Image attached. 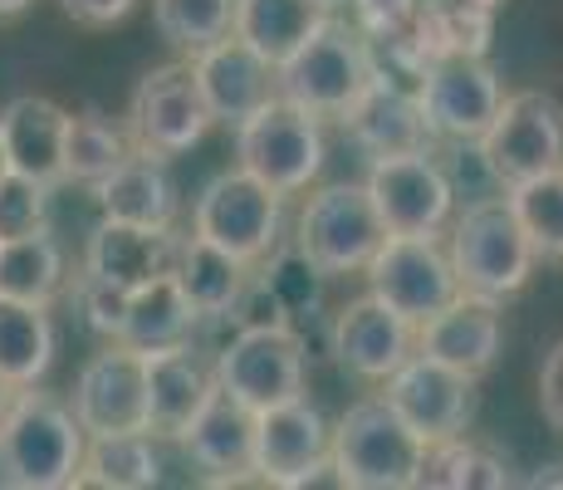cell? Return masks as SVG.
I'll return each instance as SVG.
<instances>
[{
  "instance_id": "1",
  "label": "cell",
  "mask_w": 563,
  "mask_h": 490,
  "mask_svg": "<svg viewBox=\"0 0 563 490\" xmlns=\"http://www.w3.org/2000/svg\"><path fill=\"white\" fill-rule=\"evenodd\" d=\"M89 432L79 427L74 407L40 383L15 388L5 422H0V481L20 490H64L79 486Z\"/></svg>"
},
{
  "instance_id": "2",
  "label": "cell",
  "mask_w": 563,
  "mask_h": 490,
  "mask_svg": "<svg viewBox=\"0 0 563 490\" xmlns=\"http://www.w3.org/2000/svg\"><path fill=\"white\" fill-rule=\"evenodd\" d=\"M451 265H456L461 294H481V300H515L529 285L539 255L529 236L519 231L515 211L505 196H475L465 211L451 221Z\"/></svg>"
},
{
  "instance_id": "3",
  "label": "cell",
  "mask_w": 563,
  "mask_h": 490,
  "mask_svg": "<svg viewBox=\"0 0 563 490\" xmlns=\"http://www.w3.org/2000/svg\"><path fill=\"white\" fill-rule=\"evenodd\" d=\"M275 79L289 104L309 108L313 118H339L343 123L349 108L373 89L377 64H373V50H367L363 30L329 15L319 25V35H309L305 45L279 64Z\"/></svg>"
},
{
  "instance_id": "4",
  "label": "cell",
  "mask_w": 563,
  "mask_h": 490,
  "mask_svg": "<svg viewBox=\"0 0 563 490\" xmlns=\"http://www.w3.org/2000/svg\"><path fill=\"white\" fill-rule=\"evenodd\" d=\"M427 442L387 407V398H358L329 432V456L349 490H407L417 486Z\"/></svg>"
},
{
  "instance_id": "5",
  "label": "cell",
  "mask_w": 563,
  "mask_h": 490,
  "mask_svg": "<svg viewBox=\"0 0 563 490\" xmlns=\"http://www.w3.org/2000/svg\"><path fill=\"white\" fill-rule=\"evenodd\" d=\"M279 231H285V196L265 187L245 167L216 172L201 187L197 206H191V236L231 250L245 265H260L265 255H275Z\"/></svg>"
},
{
  "instance_id": "6",
  "label": "cell",
  "mask_w": 563,
  "mask_h": 490,
  "mask_svg": "<svg viewBox=\"0 0 563 490\" xmlns=\"http://www.w3.org/2000/svg\"><path fill=\"white\" fill-rule=\"evenodd\" d=\"M235 167L255 172L279 196L305 192L323 167V128L309 108L275 94L235 123Z\"/></svg>"
},
{
  "instance_id": "7",
  "label": "cell",
  "mask_w": 563,
  "mask_h": 490,
  "mask_svg": "<svg viewBox=\"0 0 563 490\" xmlns=\"http://www.w3.org/2000/svg\"><path fill=\"white\" fill-rule=\"evenodd\" d=\"M383 216L363 182H333L299 206L295 250L323 275H363L373 250L383 246Z\"/></svg>"
},
{
  "instance_id": "8",
  "label": "cell",
  "mask_w": 563,
  "mask_h": 490,
  "mask_svg": "<svg viewBox=\"0 0 563 490\" xmlns=\"http://www.w3.org/2000/svg\"><path fill=\"white\" fill-rule=\"evenodd\" d=\"M211 373L251 412L305 398V339L289 324H241L216 353Z\"/></svg>"
},
{
  "instance_id": "9",
  "label": "cell",
  "mask_w": 563,
  "mask_h": 490,
  "mask_svg": "<svg viewBox=\"0 0 563 490\" xmlns=\"http://www.w3.org/2000/svg\"><path fill=\"white\" fill-rule=\"evenodd\" d=\"M367 290L383 304H393L407 324H427L461 294L451 250L441 236H383L373 260L363 265Z\"/></svg>"
},
{
  "instance_id": "10",
  "label": "cell",
  "mask_w": 563,
  "mask_h": 490,
  "mask_svg": "<svg viewBox=\"0 0 563 490\" xmlns=\"http://www.w3.org/2000/svg\"><path fill=\"white\" fill-rule=\"evenodd\" d=\"M211 108L201 98V84L191 74V59L157 64L137 79L133 98H128V138L133 148H147L157 157H177L191 152L211 133Z\"/></svg>"
},
{
  "instance_id": "11",
  "label": "cell",
  "mask_w": 563,
  "mask_h": 490,
  "mask_svg": "<svg viewBox=\"0 0 563 490\" xmlns=\"http://www.w3.org/2000/svg\"><path fill=\"white\" fill-rule=\"evenodd\" d=\"M481 162L500 187L563 167V108L544 89L505 94L495 123L481 133Z\"/></svg>"
},
{
  "instance_id": "12",
  "label": "cell",
  "mask_w": 563,
  "mask_h": 490,
  "mask_svg": "<svg viewBox=\"0 0 563 490\" xmlns=\"http://www.w3.org/2000/svg\"><path fill=\"white\" fill-rule=\"evenodd\" d=\"M363 187L373 196L387 236H441L456 211V187L431 152L373 157Z\"/></svg>"
},
{
  "instance_id": "13",
  "label": "cell",
  "mask_w": 563,
  "mask_h": 490,
  "mask_svg": "<svg viewBox=\"0 0 563 490\" xmlns=\"http://www.w3.org/2000/svg\"><path fill=\"white\" fill-rule=\"evenodd\" d=\"M417 104L427 113L431 138H451V143H481V133L495 123L505 104L500 74L481 59V54H437L421 69Z\"/></svg>"
},
{
  "instance_id": "14",
  "label": "cell",
  "mask_w": 563,
  "mask_h": 490,
  "mask_svg": "<svg viewBox=\"0 0 563 490\" xmlns=\"http://www.w3.org/2000/svg\"><path fill=\"white\" fill-rule=\"evenodd\" d=\"M383 398L427 446L465 437L475 422V402H481L475 398V378H465L427 353H407L383 378Z\"/></svg>"
},
{
  "instance_id": "15",
  "label": "cell",
  "mask_w": 563,
  "mask_h": 490,
  "mask_svg": "<svg viewBox=\"0 0 563 490\" xmlns=\"http://www.w3.org/2000/svg\"><path fill=\"white\" fill-rule=\"evenodd\" d=\"M74 417L89 437H113V432H147V373L143 353L128 344H113L93 353L74 378L69 398Z\"/></svg>"
},
{
  "instance_id": "16",
  "label": "cell",
  "mask_w": 563,
  "mask_h": 490,
  "mask_svg": "<svg viewBox=\"0 0 563 490\" xmlns=\"http://www.w3.org/2000/svg\"><path fill=\"white\" fill-rule=\"evenodd\" d=\"M333 358L363 383H383L397 363L417 348V324H407L393 304H383L373 290L349 300L333 314Z\"/></svg>"
},
{
  "instance_id": "17",
  "label": "cell",
  "mask_w": 563,
  "mask_h": 490,
  "mask_svg": "<svg viewBox=\"0 0 563 490\" xmlns=\"http://www.w3.org/2000/svg\"><path fill=\"white\" fill-rule=\"evenodd\" d=\"M191 74H197L211 118L216 123H231V128L279 94L275 64H269L265 54H255L245 40H235V35H221L216 45L191 54Z\"/></svg>"
},
{
  "instance_id": "18",
  "label": "cell",
  "mask_w": 563,
  "mask_h": 490,
  "mask_svg": "<svg viewBox=\"0 0 563 490\" xmlns=\"http://www.w3.org/2000/svg\"><path fill=\"white\" fill-rule=\"evenodd\" d=\"M177 250L181 241L172 226H133L103 216L84 241V275L103 280L113 290H137L157 275H172Z\"/></svg>"
},
{
  "instance_id": "19",
  "label": "cell",
  "mask_w": 563,
  "mask_h": 490,
  "mask_svg": "<svg viewBox=\"0 0 563 490\" xmlns=\"http://www.w3.org/2000/svg\"><path fill=\"white\" fill-rule=\"evenodd\" d=\"M500 339H505L500 304L481 300V294H456L441 314H431L427 324H417V353L456 368V373L475 378V383L495 368Z\"/></svg>"
},
{
  "instance_id": "20",
  "label": "cell",
  "mask_w": 563,
  "mask_h": 490,
  "mask_svg": "<svg viewBox=\"0 0 563 490\" xmlns=\"http://www.w3.org/2000/svg\"><path fill=\"white\" fill-rule=\"evenodd\" d=\"M329 422L309 398H289L275 407L255 412V451H251V476L269 486H289L305 466L329 456Z\"/></svg>"
},
{
  "instance_id": "21",
  "label": "cell",
  "mask_w": 563,
  "mask_h": 490,
  "mask_svg": "<svg viewBox=\"0 0 563 490\" xmlns=\"http://www.w3.org/2000/svg\"><path fill=\"white\" fill-rule=\"evenodd\" d=\"M64 128H69V108H59L45 94H20L0 108V148H5V167L30 182L59 187L64 182Z\"/></svg>"
},
{
  "instance_id": "22",
  "label": "cell",
  "mask_w": 563,
  "mask_h": 490,
  "mask_svg": "<svg viewBox=\"0 0 563 490\" xmlns=\"http://www.w3.org/2000/svg\"><path fill=\"white\" fill-rule=\"evenodd\" d=\"M143 373H147V432L157 442H181V432L191 427L201 402L211 398L216 373L187 344L143 353Z\"/></svg>"
},
{
  "instance_id": "23",
  "label": "cell",
  "mask_w": 563,
  "mask_h": 490,
  "mask_svg": "<svg viewBox=\"0 0 563 490\" xmlns=\"http://www.w3.org/2000/svg\"><path fill=\"white\" fill-rule=\"evenodd\" d=\"M181 451L211 471L216 481H241L251 476V451H255V412L241 398H231L221 383L201 402L191 427L181 432Z\"/></svg>"
},
{
  "instance_id": "24",
  "label": "cell",
  "mask_w": 563,
  "mask_h": 490,
  "mask_svg": "<svg viewBox=\"0 0 563 490\" xmlns=\"http://www.w3.org/2000/svg\"><path fill=\"white\" fill-rule=\"evenodd\" d=\"M99 211L113 221H133V226H172L177 221V182L167 172V157L147 148H133L113 172L93 187Z\"/></svg>"
},
{
  "instance_id": "25",
  "label": "cell",
  "mask_w": 563,
  "mask_h": 490,
  "mask_svg": "<svg viewBox=\"0 0 563 490\" xmlns=\"http://www.w3.org/2000/svg\"><path fill=\"white\" fill-rule=\"evenodd\" d=\"M343 128H353V138L373 152V157H393V152H431V128H427V113H421L417 94L397 89L387 84L383 74L373 79L358 104L349 108Z\"/></svg>"
},
{
  "instance_id": "26",
  "label": "cell",
  "mask_w": 563,
  "mask_h": 490,
  "mask_svg": "<svg viewBox=\"0 0 563 490\" xmlns=\"http://www.w3.org/2000/svg\"><path fill=\"white\" fill-rule=\"evenodd\" d=\"M191 329H197V309H191V300L181 294L177 275H157V280H147V285L128 290L113 344H128V348H137V353H157V348L187 344Z\"/></svg>"
},
{
  "instance_id": "27",
  "label": "cell",
  "mask_w": 563,
  "mask_h": 490,
  "mask_svg": "<svg viewBox=\"0 0 563 490\" xmlns=\"http://www.w3.org/2000/svg\"><path fill=\"white\" fill-rule=\"evenodd\" d=\"M323 20H329L323 0H235L231 35L245 40L255 54H265L279 69L309 35H319Z\"/></svg>"
},
{
  "instance_id": "28",
  "label": "cell",
  "mask_w": 563,
  "mask_h": 490,
  "mask_svg": "<svg viewBox=\"0 0 563 490\" xmlns=\"http://www.w3.org/2000/svg\"><path fill=\"white\" fill-rule=\"evenodd\" d=\"M251 270L255 265L235 260L231 250H221V246L201 241V236H191V241H181L172 275H177L181 294L191 300L197 319H225V314L235 309V300H241V290L251 285Z\"/></svg>"
},
{
  "instance_id": "29",
  "label": "cell",
  "mask_w": 563,
  "mask_h": 490,
  "mask_svg": "<svg viewBox=\"0 0 563 490\" xmlns=\"http://www.w3.org/2000/svg\"><path fill=\"white\" fill-rule=\"evenodd\" d=\"M54 353H59V334H54L45 304H25L0 294V378H10L15 388L45 383Z\"/></svg>"
},
{
  "instance_id": "30",
  "label": "cell",
  "mask_w": 563,
  "mask_h": 490,
  "mask_svg": "<svg viewBox=\"0 0 563 490\" xmlns=\"http://www.w3.org/2000/svg\"><path fill=\"white\" fill-rule=\"evenodd\" d=\"M69 265H64V246L49 236V226L30 236H10L0 241V294L25 304H49L64 294Z\"/></svg>"
},
{
  "instance_id": "31",
  "label": "cell",
  "mask_w": 563,
  "mask_h": 490,
  "mask_svg": "<svg viewBox=\"0 0 563 490\" xmlns=\"http://www.w3.org/2000/svg\"><path fill=\"white\" fill-rule=\"evenodd\" d=\"M162 481V456L153 432H113V437H89L79 466V486L103 490H143Z\"/></svg>"
},
{
  "instance_id": "32",
  "label": "cell",
  "mask_w": 563,
  "mask_h": 490,
  "mask_svg": "<svg viewBox=\"0 0 563 490\" xmlns=\"http://www.w3.org/2000/svg\"><path fill=\"white\" fill-rule=\"evenodd\" d=\"M519 231L529 236L539 260L563 265V167H549L539 177H525L515 187H505Z\"/></svg>"
},
{
  "instance_id": "33",
  "label": "cell",
  "mask_w": 563,
  "mask_h": 490,
  "mask_svg": "<svg viewBox=\"0 0 563 490\" xmlns=\"http://www.w3.org/2000/svg\"><path fill=\"white\" fill-rule=\"evenodd\" d=\"M128 152H133V138L108 123L103 113H69V128H64V182L99 187Z\"/></svg>"
},
{
  "instance_id": "34",
  "label": "cell",
  "mask_w": 563,
  "mask_h": 490,
  "mask_svg": "<svg viewBox=\"0 0 563 490\" xmlns=\"http://www.w3.org/2000/svg\"><path fill=\"white\" fill-rule=\"evenodd\" d=\"M417 486H510V466L500 451L471 442V437H451V442H431L421 451V471Z\"/></svg>"
},
{
  "instance_id": "35",
  "label": "cell",
  "mask_w": 563,
  "mask_h": 490,
  "mask_svg": "<svg viewBox=\"0 0 563 490\" xmlns=\"http://www.w3.org/2000/svg\"><path fill=\"white\" fill-rule=\"evenodd\" d=\"M235 0H153V25L177 54H197L231 35Z\"/></svg>"
},
{
  "instance_id": "36",
  "label": "cell",
  "mask_w": 563,
  "mask_h": 490,
  "mask_svg": "<svg viewBox=\"0 0 563 490\" xmlns=\"http://www.w3.org/2000/svg\"><path fill=\"white\" fill-rule=\"evenodd\" d=\"M49 192L54 187H45V182L5 172V177H0V241L49 226Z\"/></svg>"
},
{
  "instance_id": "37",
  "label": "cell",
  "mask_w": 563,
  "mask_h": 490,
  "mask_svg": "<svg viewBox=\"0 0 563 490\" xmlns=\"http://www.w3.org/2000/svg\"><path fill=\"white\" fill-rule=\"evenodd\" d=\"M74 300H79L84 319H89L93 329H99V334H113L118 319H123L128 290H113V285H103V280H93V275H79V285H74Z\"/></svg>"
},
{
  "instance_id": "38",
  "label": "cell",
  "mask_w": 563,
  "mask_h": 490,
  "mask_svg": "<svg viewBox=\"0 0 563 490\" xmlns=\"http://www.w3.org/2000/svg\"><path fill=\"white\" fill-rule=\"evenodd\" d=\"M539 412L554 432H563V339L544 353V368H539Z\"/></svg>"
},
{
  "instance_id": "39",
  "label": "cell",
  "mask_w": 563,
  "mask_h": 490,
  "mask_svg": "<svg viewBox=\"0 0 563 490\" xmlns=\"http://www.w3.org/2000/svg\"><path fill=\"white\" fill-rule=\"evenodd\" d=\"M137 0H59V10L84 30H113L118 20L133 15Z\"/></svg>"
},
{
  "instance_id": "40",
  "label": "cell",
  "mask_w": 563,
  "mask_h": 490,
  "mask_svg": "<svg viewBox=\"0 0 563 490\" xmlns=\"http://www.w3.org/2000/svg\"><path fill=\"white\" fill-rule=\"evenodd\" d=\"M10 402H15V383H10V378H0V422H5Z\"/></svg>"
},
{
  "instance_id": "41",
  "label": "cell",
  "mask_w": 563,
  "mask_h": 490,
  "mask_svg": "<svg viewBox=\"0 0 563 490\" xmlns=\"http://www.w3.org/2000/svg\"><path fill=\"white\" fill-rule=\"evenodd\" d=\"M20 10H30V0H0V20H15Z\"/></svg>"
},
{
  "instance_id": "42",
  "label": "cell",
  "mask_w": 563,
  "mask_h": 490,
  "mask_svg": "<svg viewBox=\"0 0 563 490\" xmlns=\"http://www.w3.org/2000/svg\"><path fill=\"white\" fill-rule=\"evenodd\" d=\"M5 172H10V167H5V148H0V177H5Z\"/></svg>"
},
{
  "instance_id": "43",
  "label": "cell",
  "mask_w": 563,
  "mask_h": 490,
  "mask_svg": "<svg viewBox=\"0 0 563 490\" xmlns=\"http://www.w3.org/2000/svg\"><path fill=\"white\" fill-rule=\"evenodd\" d=\"M323 6H339V0H323Z\"/></svg>"
}]
</instances>
